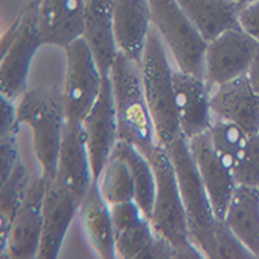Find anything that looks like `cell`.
<instances>
[{
	"mask_svg": "<svg viewBox=\"0 0 259 259\" xmlns=\"http://www.w3.org/2000/svg\"><path fill=\"white\" fill-rule=\"evenodd\" d=\"M49 179L31 176L27 196L14 216L5 244L0 247L2 257H37L42 238V206Z\"/></svg>",
	"mask_w": 259,
	"mask_h": 259,
	"instance_id": "cell-9",
	"label": "cell"
},
{
	"mask_svg": "<svg viewBox=\"0 0 259 259\" xmlns=\"http://www.w3.org/2000/svg\"><path fill=\"white\" fill-rule=\"evenodd\" d=\"M87 138V146L95 180L101 176L104 166L112 157L113 148L118 141V118L113 103V93L109 75L103 78L101 93L82 121Z\"/></svg>",
	"mask_w": 259,
	"mask_h": 259,
	"instance_id": "cell-11",
	"label": "cell"
},
{
	"mask_svg": "<svg viewBox=\"0 0 259 259\" xmlns=\"http://www.w3.org/2000/svg\"><path fill=\"white\" fill-rule=\"evenodd\" d=\"M257 42L241 28L209 40L205 52V79L214 87L247 73Z\"/></svg>",
	"mask_w": 259,
	"mask_h": 259,
	"instance_id": "cell-10",
	"label": "cell"
},
{
	"mask_svg": "<svg viewBox=\"0 0 259 259\" xmlns=\"http://www.w3.org/2000/svg\"><path fill=\"white\" fill-rule=\"evenodd\" d=\"M79 216L87 241L100 257H116L115 228L110 213V205L103 197L98 182L93 180L87 194L79 205Z\"/></svg>",
	"mask_w": 259,
	"mask_h": 259,
	"instance_id": "cell-20",
	"label": "cell"
},
{
	"mask_svg": "<svg viewBox=\"0 0 259 259\" xmlns=\"http://www.w3.org/2000/svg\"><path fill=\"white\" fill-rule=\"evenodd\" d=\"M110 213H112L115 234L132 230L145 219H148V216L143 213V209L140 208V205L135 200L110 205Z\"/></svg>",
	"mask_w": 259,
	"mask_h": 259,
	"instance_id": "cell-30",
	"label": "cell"
},
{
	"mask_svg": "<svg viewBox=\"0 0 259 259\" xmlns=\"http://www.w3.org/2000/svg\"><path fill=\"white\" fill-rule=\"evenodd\" d=\"M84 40L89 44L103 75H109L118 55L113 28V0H85Z\"/></svg>",
	"mask_w": 259,
	"mask_h": 259,
	"instance_id": "cell-19",
	"label": "cell"
},
{
	"mask_svg": "<svg viewBox=\"0 0 259 259\" xmlns=\"http://www.w3.org/2000/svg\"><path fill=\"white\" fill-rule=\"evenodd\" d=\"M158 234L151 225L149 219H145L132 230L115 234L116 257L123 259H155Z\"/></svg>",
	"mask_w": 259,
	"mask_h": 259,
	"instance_id": "cell-27",
	"label": "cell"
},
{
	"mask_svg": "<svg viewBox=\"0 0 259 259\" xmlns=\"http://www.w3.org/2000/svg\"><path fill=\"white\" fill-rule=\"evenodd\" d=\"M211 259H247L253 257L250 250L239 241L224 219H219L214 231V242L209 253Z\"/></svg>",
	"mask_w": 259,
	"mask_h": 259,
	"instance_id": "cell-28",
	"label": "cell"
},
{
	"mask_svg": "<svg viewBox=\"0 0 259 259\" xmlns=\"http://www.w3.org/2000/svg\"><path fill=\"white\" fill-rule=\"evenodd\" d=\"M40 2H42V0H25V4H23L22 8H25V10H37Z\"/></svg>",
	"mask_w": 259,
	"mask_h": 259,
	"instance_id": "cell-35",
	"label": "cell"
},
{
	"mask_svg": "<svg viewBox=\"0 0 259 259\" xmlns=\"http://www.w3.org/2000/svg\"><path fill=\"white\" fill-rule=\"evenodd\" d=\"M206 42L228 30L241 28L238 22L239 7L233 0H177Z\"/></svg>",
	"mask_w": 259,
	"mask_h": 259,
	"instance_id": "cell-22",
	"label": "cell"
},
{
	"mask_svg": "<svg viewBox=\"0 0 259 259\" xmlns=\"http://www.w3.org/2000/svg\"><path fill=\"white\" fill-rule=\"evenodd\" d=\"M188 146H190L197 171L208 193L211 205H213L214 214L218 219H224L234 190L238 188L234 174L214 151L208 132L190 138Z\"/></svg>",
	"mask_w": 259,
	"mask_h": 259,
	"instance_id": "cell-14",
	"label": "cell"
},
{
	"mask_svg": "<svg viewBox=\"0 0 259 259\" xmlns=\"http://www.w3.org/2000/svg\"><path fill=\"white\" fill-rule=\"evenodd\" d=\"M97 182L109 205L135 200V182L132 172L127 163L118 157H110Z\"/></svg>",
	"mask_w": 259,
	"mask_h": 259,
	"instance_id": "cell-26",
	"label": "cell"
},
{
	"mask_svg": "<svg viewBox=\"0 0 259 259\" xmlns=\"http://www.w3.org/2000/svg\"><path fill=\"white\" fill-rule=\"evenodd\" d=\"M148 158L155 171V199L149 216L152 228L161 238L171 242L177 257H205L191 241L176 169L166 148L157 143Z\"/></svg>",
	"mask_w": 259,
	"mask_h": 259,
	"instance_id": "cell-3",
	"label": "cell"
},
{
	"mask_svg": "<svg viewBox=\"0 0 259 259\" xmlns=\"http://www.w3.org/2000/svg\"><path fill=\"white\" fill-rule=\"evenodd\" d=\"M42 45L37 10L22 8L16 22L2 36L0 95L14 101L28 90L31 62Z\"/></svg>",
	"mask_w": 259,
	"mask_h": 259,
	"instance_id": "cell-6",
	"label": "cell"
},
{
	"mask_svg": "<svg viewBox=\"0 0 259 259\" xmlns=\"http://www.w3.org/2000/svg\"><path fill=\"white\" fill-rule=\"evenodd\" d=\"M211 113L213 118L241 126L250 135L259 132V95L247 75L211 87Z\"/></svg>",
	"mask_w": 259,
	"mask_h": 259,
	"instance_id": "cell-16",
	"label": "cell"
},
{
	"mask_svg": "<svg viewBox=\"0 0 259 259\" xmlns=\"http://www.w3.org/2000/svg\"><path fill=\"white\" fill-rule=\"evenodd\" d=\"M20 160L17 134L0 135V182H5Z\"/></svg>",
	"mask_w": 259,
	"mask_h": 259,
	"instance_id": "cell-31",
	"label": "cell"
},
{
	"mask_svg": "<svg viewBox=\"0 0 259 259\" xmlns=\"http://www.w3.org/2000/svg\"><path fill=\"white\" fill-rule=\"evenodd\" d=\"M176 109L182 135L190 140L209 129L213 123L211 113V85L205 78L174 70Z\"/></svg>",
	"mask_w": 259,
	"mask_h": 259,
	"instance_id": "cell-13",
	"label": "cell"
},
{
	"mask_svg": "<svg viewBox=\"0 0 259 259\" xmlns=\"http://www.w3.org/2000/svg\"><path fill=\"white\" fill-rule=\"evenodd\" d=\"M257 191H259V186H257Z\"/></svg>",
	"mask_w": 259,
	"mask_h": 259,
	"instance_id": "cell-37",
	"label": "cell"
},
{
	"mask_svg": "<svg viewBox=\"0 0 259 259\" xmlns=\"http://www.w3.org/2000/svg\"><path fill=\"white\" fill-rule=\"evenodd\" d=\"M112 155L127 163L135 182V202L149 219L155 199V171L151 160L126 140L116 141Z\"/></svg>",
	"mask_w": 259,
	"mask_h": 259,
	"instance_id": "cell-23",
	"label": "cell"
},
{
	"mask_svg": "<svg viewBox=\"0 0 259 259\" xmlns=\"http://www.w3.org/2000/svg\"><path fill=\"white\" fill-rule=\"evenodd\" d=\"M206 132L218 155L231 171H234L245 152L250 134L238 124L218 118H213Z\"/></svg>",
	"mask_w": 259,
	"mask_h": 259,
	"instance_id": "cell-25",
	"label": "cell"
},
{
	"mask_svg": "<svg viewBox=\"0 0 259 259\" xmlns=\"http://www.w3.org/2000/svg\"><path fill=\"white\" fill-rule=\"evenodd\" d=\"M17 109L13 104V100L0 95V135L17 134Z\"/></svg>",
	"mask_w": 259,
	"mask_h": 259,
	"instance_id": "cell-33",
	"label": "cell"
},
{
	"mask_svg": "<svg viewBox=\"0 0 259 259\" xmlns=\"http://www.w3.org/2000/svg\"><path fill=\"white\" fill-rule=\"evenodd\" d=\"M233 174L238 185L259 186V132L250 135L245 152Z\"/></svg>",
	"mask_w": 259,
	"mask_h": 259,
	"instance_id": "cell-29",
	"label": "cell"
},
{
	"mask_svg": "<svg viewBox=\"0 0 259 259\" xmlns=\"http://www.w3.org/2000/svg\"><path fill=\"white\" fill-rule=\"evenodd\" d=\"M78 211L76 197L56 179H49L42 206V238L37 257L55 259L59 256L65 234Z\"/></svg>",
	"mask_w": 259,
	"mask_h": 259,
	"instance_id": "cell-12",
	"label": "cell"
},
{
	"mask_svg": "<svg viewBox=\"0 0 259 259\" xmlns=\"http://www.w3.org/2000/svg\"><path fill=\"white\" fill-rule=\"evenodd\" d=\"M152 27L183 72L205 78L208 42L194 27L177 0H149Z\"/></svg>",
	"mask_w": 259,
	"mask_h": 259,
	"instance_id": "cell-7",
	"label": "cell"
},
{
	"mask_svg": "<svg viewBox=\"0 0 259 259\" xmlns=\"http://www.w3.org/2000/svg\"><path fill=\"white\" fill-rule=\"evenodd\" d=\"M247 78L251 84V87L256 90V93L259 95V42L254 49V53H253V58H251V62L248 65V70H247Z\"/></svg>",
	"mask_w": 259,
	"mask_h": 259,
	"instance_id": "cell-34",
	"label": "cell"
},
{
	"mask_svg": "<svg viewBox=\"0 0 259 259\" xmlns=\"http://www.w3.org/2000/svg\"><path fill=\"white\" fill-rule=\"evenodd\" d=\"M67 123L62 92L52 87L28 89L17 106V124H27L33 134V149L47 179L56 177L58 157Z\"/></svg>",
	"mask_w": 259,
	"mask_h": 259,
	"instance_id": "cell-2",
	"label": "cell"
},
{
	"mask_svg": "<svg viewBox=\"0 0 259 259\" xmlns=\"http://www.w3.org/2000/svg\"><path fill=\"white\" fill-rule=\"evenodd\" d=\"M233 2L241 8V7H244V5H248V4L254 2V0H233Z\"/></svg>",
	"mask_w": 259,
	"mask_h": 259,
	"instance_id": "cell-36",
	"label": "cell"
},
{
	"mask_svg": "<svg viewBox=\"0 0 259 259\" xmlns=\"http://www.w3.org/2000/svg\"><path fill=\"white\" fill-rule=\"evenodd\" d=\"M166 151L176 169L191 241L205 254V257H209L219 219L214 214L213 205H211L208 193L197 171L196 161L190 146H188V140L183 135L177 137L171 145L166 146Z\"/></svg>",
	"mask_w": 259,
	"mask_h": 259,
	"instance_id": "cell-5",
	"label": "cell"
},
{
	"mask_svg": "<svg viewBox=\"0 0 259 259\" xmlns=\"http://www.w3.org/2000/svg\"><path fill=\"white\" fill-rule=\"evenodd\" d=\"M224 221L253 257H259V191L256 186L238 185Z\"/></svg>",
	"mask_w": 259,
	"mask_h": 259,
	"instance_id": "cell-21",
	"label": "cell"
},
{
	"mask_svg": "<svg viewBox=\"0 0 259 259\" xmlns=\"http://www.w3.org/2000/svg\"><path fill=\"white\" fill-rule=\"evenodd\" d=\"M238 22L244 33L259 42V0H254V2L239 8Z\"/></svg>",
	"mask_w": 259,
	"mask_h": 259,
	"instance_id": "cell-32",
	"label": "cell"
},
{
	"mask_svg": "<svg viewBox=\"0 0 259 259\" xmlns=\"http://www.w3.org/2000/svg\"><path fill=\"white\" fill-rule=\"evenodd\" d=\"M113 28L118 50L141 65L152 30L149 0H113Z\"/></svg>",
	"mask_w": 259,
	"mask_h": 259,
	"instance_id": "cell-18",
	"label": "cell"
},
{
	"mask_svg": "<svg viewBox=\"0 0 259 259\" xmlns=\"http://www.w3.org/2000/svg\"><path fill=\"white\" fill-rule=\"evenodd\" d=\"M140 68L157 143L166 148L182 135V131L176 109L174 68L168 59L166 45L154 27L149 33Z\"/></svg>",
	"mask_w": 259,
	"mask_h": 259,
	"instance_id": "cell-4",
	"label": "cell"
},
{
	"mask_svg": "<svg viewBox=\"0 0 259 259\" xmlns=\"http://www.w3.org/2000/svg\"><path fill=\"white\" fill-rule=\"evenodd\" d=\"M37 22L44 45L65 49L84 34L85 0H42Z\"/></svg>",
	"mask_w": 259,
	"mask_h": 259,
	"instance_id": "cell-17",
	"label": "cell"
},
{
	"mask_svg": "<svg viewBox=\"0 0 259 259\" xmlns=\"http://www.w3.org/2000/svg\"><path fill=\"white\" fill-rule=\"evenodd\" d=\"M109 78L118 118V138L129 141L148 157L157 145V135L143 89L141 68L118 52Z\"/></svg>",
	"mask_w": 259,
	"mask_h": 259,
	"instance_id": "cell-1",
	"label": "cell"
},
{
	"mask_svg": "<svg viewBox=\"0 0 259 259\" xmlns=\"http://www.w3.org/2000/svg\"><path fill=\"white\" fill-rule=\"evenodd\" d=\"M55 179L65 186L81 205L90 185L95 180L82 123H65Z\"/></svg>",
	"mask_w": 259,
	"mask_h": 259,
	"instance_id": "cell-15",
	"label": "cell"
},
{
	"mask_svg": "<svg viewBox=\"0 0 259 259\" xmlns=\"http://www.w3.org/2000/svg\"><path fill=\"white\" fill-rule=\"evenodd\" d=\"M64 50L67 61L62 89L65 116L67 121L82 123L100 97L104 75L84 37Z\"/></svg>",
	"mask_w": 259,
	"mask_h": 259,
	"instance_id": "cell-8",
	"label": "cell"
},
{
	"mask_svg": "<svg viewBox=\"0 0 259 259\" xmlns=\"http://www.w3.org/2000/svg\"><path fill=\"white\" fill-rule=\"evenodd\" d=\"M30 182L31 176L20 158L10 177L2 183V190H0V247L7 241L10 227L27 196Z\"/></svg>",
	"mask_w": 259,
	"mask_h": 259,
	"instance_id": "cell-24",
	"label": "cell"
}]
</instances>
